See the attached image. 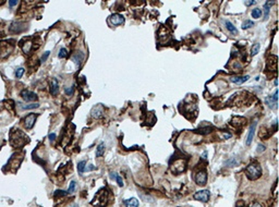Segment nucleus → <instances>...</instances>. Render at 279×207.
Segmentation results:
<instances>
[{"mask_svg":"<svg viewBox=\"0 0 279 207\" xmlns=\"http://www.w3.org/2000/svg\"><path fill=\"white\" fill-rule=\"evenodd\" d=\"M245 174L250 180H256L262 176V168L256 162H252L245 168Z\"/></svg>","mask_w":279,"mask_h":207,"instance_id":"f257e3e1","label":"nucleus"},{"mask_svg":"<svg viewBox=\"0 0 279 207\" xmlns=\"http://www.w3.org/2000/svg\"><path fill=\"white\" fill-rule=\"evenodd\" d=\"M107 201H108V190L107 189H101L95 195V197L91 202V204L93 206L96 207H104L107 204Z\"/></svg>","mask_w":279,"mask_h":207,"instance_id":"f03ea898","label":"nucleus"},{"mask_svg":"<svg viewBox=\"0 0 279 207\" xmlns=\"http://www.w3.org/2000/svg\"><path fill=\"white\" fill-rule=\"evenodd\" d=\"M107 22L110 26H120L124 23V17L119 13H113L108 17Z\"/></svg>","mask_w":279,"mask_h":207,"instance_id":"7ed1b4c3","label":"nucleus"},{"mask_svg":"<svg viewBox=\"0 0 279 207\" xmlns=\"http://www.w3.org/2000/svg\"><path fill=\"white\" fill-rule=\"evenodd\" d=\"M185 168H187V162H184L183 159H178V160H176L173 165L171 166V171L177 174H179V173H182L184 170H185Z\"/></svg>","mask_w":279,"mask_h":207,"instance_id":"20e7f679","label":"nucleus"},{"mask_svg":"<svg viewBox=\"0 0 279 207\" xmlns=\"http://www.w3.org/2000/svg\"><path fill=\"white\" fill-rule=\"evenodd\" d=\"M36 119H37V115H35L33 112L29 113L27 116L24 118V125L26 130H32L33 127L35 125V122H36Z\"/></svg>","mask_w":279,"mask_h":207,"instance_id":"39448f33","label":"nucleus"},{"mask_svg":"<svg viewBox=\"0 0 279 207\" xmlns=\"http://www.w3.org/2000/svg\"><path fill=\"white\" fill-rule=\"evenodd\" d=\"M209 196H210V194H209V191L202 190V191L196 192L193 197H194V199H196V201H200V202H202V203H207V202L209 201Z\"/></svg>","mask_w":279,"mask_h":207,"instance_id":"423d86ee","label":"nucleus"},{"mask_svg":"<svg viewBox=\"0 0 279 207\" xmlns=\"http://www.w3.org/2000/svg\"><path fill=\"white\" fill-rule=\"evenodd\" d=\"M195 182L196 184H199L201 186H204L207 182V173L205 170H200L197 171L195 174Z\"/></svg>","mask_w":279,"mask_h":207,"instance_id":"0eeeda50","label":"nucleus"},{"mask_svg":"<svg viewBox=\"0 0 279 207\" xmlns=\"http://www.w3.org/2000/svg\"><path fill=\"white\" fill-rule=\"evenodd\" d=\"M20 95L25 101H35L37 100L38 96L34 93V92H31L29 90H23V91L20 93Z\"/></svg>","mask_w":279,"mask_h":207,"instance_id":"6e6552de","label":"nucleus"},{"mask_svg":"<svg viewBox=\"0 0 279 207\" xmlns=\"http://www.w3.org/2000/svg\"><path fill=\"white\" fill-rule=\"evenodd\" d=\"M256 124H257V122L254 121V122L252 123V125H251L249 134H248V138H246V142H245L248 146L251 145V143H252V141H253V137H254V134H255V130H256Z\"/></svg>","mask_w":279,"mask_h":207,"instance_id":"1a4fd4ad","label":"nucleus"},{"mask_svg":"<svg viewBox=\"0 0 279 207\" xmlns=\"http://www.w3.org/2000/svg\"><path fill=\"white\" fill-rule=\"evenodd\" d=\"M59 93V82L58 80L54 78L50 83V94L52 96H57Z\"/></svg>","mask_w":279,"mask_h":207,"instance_id":"9d476101","label":"nucleus"},{"mask_svg":"<svg viewBox=\"0 0 279 207\" xmlns=\"http://www.w3.org/2000/svg\"><path fill=\"white\" fill-rule=\"evenodd\" d=\"M104 113V107L101 105H98L92 109V117L93 118H100Z\"/></svg>","mask_w":279,"mask_h":207,"instance_id":"9b49d317","label":"nucleus"},{"mask_svg":"<svg viewBox=\"0 0 279 207\" xmlns=\"http://www.w3.org/2000/svg\"><path fill=\"white\" fill-rule=\"evenodd\" d=\"M84 60V54L83 52H76L75 55L72 56V61L74 62L78 66H80L82 64V62Z\"/></svg>","mask_w":279,"mask_h":207,"instance_id":"f8f14e48","label":"nucleus"},{"mask_svg":"<svg viewBox=\"0 0 279 207\" xmlns=\"http://www.w3.org/2000/svg\"><path fill=\"white\" fill-rule=\"evenodd\" d=\"M250 79L249 75H245V76H231L230 78V81L232 83H236V84H243L244 82H246L248 80Z\"/></svg>","mask_w":279,"mask_h":207,"instance_id":"ddd939ff","label":"nucleus"},{"mask_svg":"<svg viewBox=\"0 0 279 207\" xmlns=\"http://www.w3.org/2000/svg\"><path fill=\"white\" fill-rule=\"evenodd\" d=\"M265 103L267 104V106L268 107H271V109H276L277 108V104H278V101H276L274 98H273V96H268V97H266V99H265Z\"/></svg>","mask_w":279,"mask_h":207,"instance_id":"4468645a","label":"nucleus"},{"mask_svg":"<svg viewBox=\"0 0 279 207\" xmlns=\"http://www.w3.org/2000/svg\"><path fill=\"white\" fill-rule=\"evenodd\" d=\"M105 149H106V145L104 142L99 143L98 146L96 147V157H101L105 153Z\"/></svg>","mask_w":279,"mask_h":207,"instance_id":"2eb2a0df","label":"nucleus"},{"mask_svg":"<svg viewBox=\"0 0 279 207\" xmlns=\"http://www.w3.org/2000/svg\"><path fill=\"white\" fill-rule=\"evenodd\" d=\"M19 105L21 106V108L23 110H31V109H35V108L39 107V104L38 103H34V104H22L19 103Z\"/></svg>","mask_w":279,"mask_h":207,"instance_id":"dca6fc26","label":"nucleus"},{"mask_svg":"<svg viewBox=\"0 0 279 207\" xmlns=\"http://www.w3.org/2000/svg\"><path fill=\"white\" fill-rule=\"evenodd\" d=\"M125 206L127 207H138V201L135 197L129 199L125 201Z\"/></svg>","mask_w":279,"mask_h":207,"instance_id":"f3484780","label":"nucleus"},{"mask_svg":"<svg viewBox=\"0 0 279 207\" xmlns=\"http://www.w3.org/2000/svg\"><path fill=\"white\" fill-rule=\"evenodd\" d=\"M225 24H226V27H227V29H228V31H230V32H231L232 34H238V29H236V26H234V25H233L231 22H229V21H226Z\"/></svg>","mask_w":279,"mask_h":207,"instance_id":"a211bd4d","label":"nucleus"},{"mask_svg":"<svg viewBox=\"0 0 279 207\" xmlns=\"http://www.w3.org/2000/svg\"><path fill=\"white\" fill-rule=\"evenodd\" d=\"M274 4V1H266V3L264 6V12H265V20H266L268 15H269V10H271V6Z\"/></svg>","mask_w":279,"mask_h":207,"instance_id":"6ab92c4d","label":"nucleus"},{"mask_svg":"<svg viewBox=\"0 0 279 207\" xmlns=\"http://www.w3.org/2000/svg\"><path fill=\"white\" fill-rule=\"evenodd\" d=\"M252 17H254V19H259V17H262V10L259 8H255L252 10Z\"/></svg>","mask_w":279,"mask_h":207,"instance_id":"aec40b11","label":"nucleus"},{"mask_svg":"<svg viewBox=\"0 0 279 207\" xmlns=\"http://www.w3.org/2000/svg\"><path fill=\"white\" fill-rule=\"evenodd\" d=\"M24 72H25L24 68H17V70L14 71V76H15L17 79H21L22 76H23V74H24Z\"/></svg>","mask_w":279,"mask_h":207,"instance_id":"412c9836","label":"nucleus"},{"mask_svg":"<svg viewBox=\"0 0 279 207\" xmlns=\"http://www.w3.org/2000/svg\"><path fill=\"white\" fill-rule=\"evenodd\" d=\"M85 167H86V162H85V160H82V162H80L79 164H78V171H79L80 174H82L84 172Z\"/></svg>","mask_w":279,"mask_h":207,"instance_id":"4be33fe9","label":"nucleus"},{"mask_svg":"<svg viewBox=\"0 0 279 207\" xmlns=\"http://www.w3.org/2000/svg\"><path fill=\"white\" fill-rule=\"evenodd\" d=\"M253 25H254V23H253L252 21L246 20V21H244V22L242 23V29H251V27H253Z\"/></svg>","mask_w":279,"mask_h":207,"instance_id":"5701e85b","label":"nucleus"},{"mask_svg":"<svg viewBox=\"0 0 279 207\" xmlns=\"http://www.w3.org/2000/svg\"><path fill=\"white\" fill-rule=\"evenodd\" d=\"M68 56V50L66 48H61L59 50V54H58V58L63 59V58H67Z\"/></svg>","mask_w":279,"mask_h":207,"instance_id":"b1692460","label":"nucleus"},{"mask_svg":"<svg viewBox=\"0 0 279 207\" xmlns=\"http://www.w3.org/2000/svg\"><path fill=\"white\" fill-rule=\"evenodd\" d=\"M74 86H70V87H66L64 88V94L68 96H72L74 94Z\"/></svg>","mask_w":279,"mask_h":207,"instance_id":"393cba45","label":"nucleus"},{"mask_svg":"<svg viewBox=\"0 0 279 207\" xmlns=\"http://www.w3.org/2000/svg\"><path fill=\"white\" fill-rule=\"evenodd\" d=\"M259 48H261V45L259 44H255V45H253V47H252V51H251V54H252V56H255V55L258 54V51H259Z\"/></svg>","mask_w":279,"mask_h":207,"instance_id":"a878e982","label":"nucleus"},{"mask_svg":"<svg viewBox=\"0 0 279 207\" xmlns=\"http://www.w3.org/2000/svg\"><path fill=\"white\" fill-rule=\"evenodd\" d=\"M75 187H76V182L75 181H71L69 189H68V193H73L75 191Z\"/></svg>","mask_w":279,"mask_h":207,"instance_id":"bb28decb","label":"nucleus"},{"mask_svg":"<svg viewBox=\"0 0 279 207\" xmlns=\"http://www.w3.org/2000/svg\"><path fill=\"white\" fill-rule=\"evenodd\" d=\"M68 192H63V191H57L56 193H55V197H58V196H64V195H67Z\"/></svg>","mask_w":279,"mask_h":207,"instance_id":"cd10ccee","label":"nucleus"},{"mask_svg":"<svg viewBox=\"0 0 279 207\" xmlns=\"http://www.w3.org/2000/svg\"><path fill=\"white\" fill-rule=\"evenodd\" d=\"M49 55H50V51H46V52H45V54H44V55L42 56V59H41V61H42V62H45V61H46L47 58L49 57Z\"/></svg>","mask_w":279,"mask_h":207,"instance_id":"c85d7f7f","label":"nucleus"},{"mask_svg":"<svg viewBox=\"0 0 279 207\" xmlns=\"http://www.w3.org/2000/svg\"><path fill=\"white\" fill-rule=\"evenodd\" d=\"M17 3H19L17 0H10V1H9V7H10V8H13V7L17 6Z\"/></svg>","mask_w":279,"mask_h":207,"instance_id":"c756f323","label":"nucleus"},{"mask_svg":"<svg viewBox=\"0 0 279 207\" xmlns=\"http://www.w3.org/2000/svg\"><path fill=\"white\" fill-rule=\"evenodd\" d=\"M116 181L118 182V185L119 186H123V180H122V178H121L120 176H117Z\"/></svg>","mask_w":279,"mask_h":207,"instance_id":"7c9ffc66","label":"nucleus"},{"mask_svg":"<svg viewBox=\"0 0 279 207\" xmlns=\"http://www.w3.org/2000/svg\"><path fill=\"white\" fill-rule=\"evenodd\" d=\"M56 137H57L56 133H49V135H48V138H49L50 142H55V141H56Z\"/></svg>","mask_w":279,"mask_h":207,"instance_id":"2f4dec72","label":"nucleus"},{"mask_svg":"<svg viewBox=\"0 0 279 207\" xmlns=\"http://www.w3.org/2000/svg\"><path fill=\"white\" fill-rule=\"evenodd\" d=\"M257 147H258V148H257V152H258V153H261V152H264V150H265V146H264V145L258 144Z\"/></svg>","mask_w":279,"mask_h":207,"instance_id":"473e14b6","label":"nucleus"},{"mask_svg":"<svg viewBox=\"0 0 279 207\" xmlns=\"http://www.w3.org/2000/svg\"><path fill=\"white\" fill-rule=\"evenodd\" d=\"M250 207H264L261 203H258V202H254L253 204H251Z\"/></svg>","mask_w":279,"mask_h":207,"instance_id":"72a5a7b5","label":"nucleus"},{"mask_svg":"<svg viewBox=\"0 0 279 207\" xmlns=\"http://www.w3.org/2000/svg\"><path fill=\"white\" fill-rule=\"evenodd\" d=\"M109 177H110V179H113V180H116L117 173H115V172H110V173H109Z\"/></svg>","mask_w":279,"mask_h":207,"instance_id":"f704fd0d","label":"nucleus"},{"mask_svg":"<svg viewBox=\"0 0 279 207\" xmlns=\"http://www.w3.org/2000/svg\"><path fill=\"white\" fill-rule=\"evenodd\" d=\"M256 1H244V3L246 4V6H252V4H254Z\"/></svg>","mask_w":279,"mask_h":207,"instance_id":"c9c22d12","label":"nucleus"},{"mask_svg":"<svg viewBox=\"0 0 279 207\" xmlns=\"http://www.w3.org/2000/svg\"><path fill=\"white\" fill-rule=\"evenodd\" d=\"M70 207H79V205H76V204H74V205H72V206Z\"/></svg>","mask_w":279,"mask_h":207,"instance_id":"e433bc0d","label":"nucleus"}]
</instances>
